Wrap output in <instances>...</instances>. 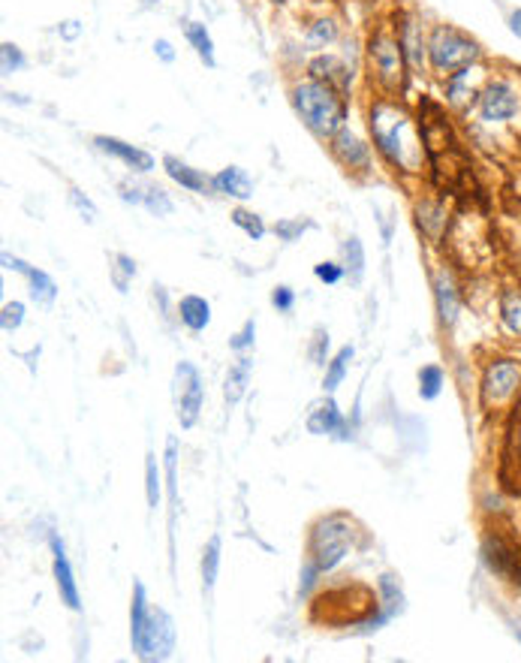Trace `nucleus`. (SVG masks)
Here are the masks:
<instances>
[{"label":"nucleus","mask_w":521,"mask_h":663,"mask_svg":"<svg viewBox=\"0 0 521 663\" xmlns=\"http://www.w3.org/2000/svg\"><path fill=\"white\" fill-rule=\"evenodd\" d=\"M293 103L304 118V124H308L311 130H317L320 136H335L337 130H344V121H346L344 99L329 85H322V82L313 79V82L295 85Z\"/></svg>","instance_id":"nucleus-1"},{"label":"nucleus","mask_w":521,"mask_h":663,"mask_svg":"<svg viewBox=\"0 0 521 663\" xmlns=\"http://www.w3.org/2000/svg\"><path fill=\"white\" fill-rule=\"evenodd\" d=\"M371 133H374L380 154L389 163L398 166V169H416V148L407 139L410 121L401 109H395L389 103L374 106V112H371Z\"/></svg>","instance_id":"nucleus-2"},{"label":"nucleus","mask_w":521,"mask_h":663,"mask_svg":"<svg viewBox=\"0 0 521 663\" xmlns=\"http://www.w3.org/2000/svg\"><path fill=\"white\" fill-rule=\"evenodd\" d=\"M428 57L440 76H455L476 61L479 46L455 28H437L431 43H428Z\"/></svg>","instance_id":"nucleus-3"},{"label":"nucleus","mask_w":521,"mask_h":663,"mask_svg":"<svg viewBox=\"0 0 521 663\" xmlns=\"http://www.w3.org/2000/svg\"><path fill=\"white\" fill-rule=\"evenodd\" d=\"M353 543V528L344 516H329L313 528L311 537V564L326 573V570L337 567L344 561V555L350 552Z\"/></svg>","instance_id":"nucleus-4"},{"label":"nucleus","mask_w":521,"mask_h":663,"mask_svg":"<svg viewBox=\"0 0 521 663\" xmlns=\"http://www.w3.org/2000/svg\"><path fill=\"white\" fill-rule=\"evenodd\" d=\"M172 401H175V417L184 428H193L200 419L202 401H205V386L200 371L190 362H178L175 380H172Z\"/></svg>","instance_id":"nucleus-5"},{"label":"nucleus","mask_w":521,"mask_h":663,"mask_svg":"<svg viewBox=\"0 0 521 663\" xmlns=\"http://www.w3.org/2000/svg\"><path fill=\"white\" fill-rule=\"evenodd\" d=\"M175 642H178V630H175L172 616L167 609H151L139 658L142 660H167V658H172V651H175Z\"/></svg>","instance_id":"nucleus-6"},{"label":"nucleus","mask_w":521,"mask_h":663,"mask_svg":"<svg viewBox=\"0 0 521 663\" xmlns=\"http://www.w3.org/2000/svg\"><path fill=\"white\" fill-rule=\"evenodd\" d=\"M521 383V368L516 362H494L491 368L485 371L483 380V398L485 404H500L516 392V386Z\"/></svg>","instance_id":"nucleus-7"},{"label":"nucleus","mask_w":521,"mask_h":663,"mask_svg":"<svg viewBox=\"0 0 521 663\" xmlns=\"http://www.w3.org/2000/svg\"><path fill=\"white\" fill-rule=\"evenodd\" d=\"M371 64L377 66V73H380V79L386 82V85H398V79H401V66H404V48H401V43H392L389 37H374L371 39Z\"/></svg>","instance_id":"nucleus-8"},{"label":"nucleus","mask_w":521,"mask_h":663,"mask_svg":"<svg viewBox=\"0 0 521 663\" xmlns=\"http://www.w3.org/2000/svg\"><path fill=\"white\" fill-rule=\"evenodd\" d=\"M48 543H52V552H55V582H57V591H61V600L67 603L70 609H81V600H79V585L76 579H73V567L67 561V552H64V540L57 534L48 537Z\"/></svg>","instance_id":"nucleus-9"},{"label":"nucleus","mask_w":521,"mask_h":663,"mask_svg":"<svg viewBox=\"0 0 521 663\" xmlns=\"http://www.w3.org/2000/svg\"><path fill=\"white\" fill-rule=\"evenodd\" d=\"M485 561L491 567V573L509 579V582H521V555L512 552L500 537H488L485 540Z\"/></svg>","instance_id":"nucleus-10"},{"label":"nucleus","mask_w":521,"mask_h":663,"mask_svg":"<svg viewBox=\"0 0 521 663\" xmlns=\"http://www.w3.org/2000/svg\"><path fill=\"white\" fill-rule=\"evenodd\" d=\"M308 431L311 435H335L341 437V441H346V422L341 417V410H337V404L332 401V398H326V401H320L317 408H313L308 413Z\"/></svg>","instance_id":"nucleus-11"},{"label":"nucleus","mask_w":521,"mask_h":663,"mask_svg":"<svg viewBox=\"0 0 521 663\" xmlns=\"http://www.w3.org/2000/svg\"><path fill=\"white\" fill-rule=\"evenodd\" d=\"M518 112V99L512 94L509 85L503 82H494L488 85V90L483 94V118L485 121H507Z\"/></svg>","instance_id":"nucleus-12"},{"label":"nucleus","mask_w":521,"mask_h":663,"mask_svg":"<svg viewBox=\"0 0 521 663\" xmlns=\"http://www.w3.org/2000/svg\"><path fill=\"white\" fill-rule=\"evenodd\" d=\"M311 76L322 82V85H329L332 90H337V94H344L353 82V73L346 70V64L341 57H332V55H322L317 61H311Z\"/></svg>","instance_id":"nucleus-13"},{"label":"nucleus","mask_w":521,"mask_h":663,"mask_svg":"<svg viewBox=\"0 0 521 663\" xmlns=\"http://www.w3.org/2000/svg\"><path fill=\"white\" fill-rule=\"evenodd\" d=\"M4 265H6V269L21 271V275L30 280V296H34V302H39V305H52V302H55L57 287H55V280L46 275V271L30 269L28 263L15 260V256H10V254H4Z\"/></svg>","instance_id":"nucleus-14"},{"label":"nucleus","mask_w":521,"mask_h":663,"mask_svg":"<svg viewBox=\"0 0 521 663\" xmlns=\"http://www.w3.org/2000/svg\"><path fill=\"white\" fill-rule=\"evenodd\" d=\"M94 145L100 148V151H106V154L121 157V160L127 163L130 169H136V172H151L154 169V157L151 154L139 151V148L121 142V139H115V136H97Z\"/></svg>","instance_id":"nucleus-15"},{"label":"nucleus","mask_w":521,"mask_h":663,"mask_svg":"<svg viewBox=\"0 0 521 663\" xmlns=\"http://www.w3.org/2000/svg\"><path fill=\"white\" fill-rule=\"evenodd\" d=\"M167 479H169V552L175 564V519H178V441H167Z\"/></svg>","instance_id":"nucleus-16"},{"label":"nucleus","mask_w":521,"mask_h":663,"mask_svg":"<svg viewBox=\"0 0 521 663\" xmlns=\"http://www.w3.org/2000/svg\"><path fill=\"white\" fill-rule=\"evenodd\" d=\"M380 594H383V607H380L377 618H371L365 630H377L380 624H386V621H392L395 616H401L404 612V594H401V585L395 582V576H380Z\"/></svg>","instance_id":"nucleus-17"},{"label":"nucleus","mask_w":521,"mask_h":663,"mask_svg":"<svg viewBox=\"0 0 521 663\" xmlns=\"http://www.w3.org/2000/svg\"><path fill=\"white\" fill-rule=\"evenodd\" d=\"M211 187L218 190V194H226V196H235V199L253 196V181L242 166H226L223 172H218V176L211 178Z\"/></svg>","instance_id":"nucleus-18"},{"label":"nucleus","mask_w":521,"mask_h":663,"mask_svg":"<svg viewBox=\"0 0 521 663\" xmlns=\"http://www.w3.org/2000/svg\"><path fill=\"white\" fill-rule=\"evenodd\" d=\"M148 616H151V607H148L145 585H142V582H136V585H133V607H130V642H133V651H136V654L142 651Z\"/></svg>","instance_id":"nucleus-19"},{"label":"nucleus","mask_w":521,"mask_h":663,"mask_svg":"<svg viewBox=\"0 0 521 663\" xmlns=\"http://www.w3.org/2000/svg\"><path fill=\"white\" fill-rule=\"evenodd\" d=\"M163 166H167L172 181H178L181 187L193 190V194H202L205 187H211V178H205L200 169H193V166L181 163L178 157H163Z\"/></svg>","instance_id":"nucleus-20"},{"label":"nucleus","mask_w":521,"mask_h":663,"mask_svg":"<svg viewBox=\"0 0 521 663\" xmlns=\"http://www.w3.org/2000/svg\"><path fill=\"white\" fill-rule=\"evenodd\" d=\"M178 314H181V320H184L187 329L202 332L205 326H209V320H211V305L205 302V298H200V296H184V298H181V305H178Z\"/></svg>","instance_id":"nucleus-21"},{"label":"nucleus","mask_w":521,"mask_h":663,"mask_svg":"<svg viewBox=\"0 0 521 663\" xmlns=\"http://www.w3.org/2000/svg\"><path fill=\"white\" fill-rule=\"evenodd\" d=\"M335 154L341 157V160L350 166H368V148L359 142V139L353 136V133H346V130H337L335 133Z\"/></svg>","instance_id":"nucleus-22"},{"label":"nucleus","mask_w":521,"mask_h":663,"mask_svg":"<svg viewBox=\"0 0 521 663\" xmlns=\"http://www.w3.org/2000/svg\"><path fill=\"white\" fill-rule=\"evenodd\" d=\"M341 256H344V271L350 275V284H362L365 278V247H362L359 236H350L341 245Z\"/></svg>","instance_id":"nucleus-23"},{"label":"nucleus","mask_w":521,"mask_h":663,"mask_svg":"<svg viewBox=\"0 0 521 663\" xmlns=\"http://www.w3.org/2000/svg\"><path fill=\"white\" fill-rule=\"evenodd\" d=\"M437 308H440V323L443 326H452L455 320H458V296H455V287L449 275H440L437 278Z\"/></svg>","instance_id":"nucleus-24"},{"label":"nucleus","mask_w":521,"mask_h":663,"mask_svg":"<svg viewBox=\"0 0 521 663\" xmlns=\"http://www.w3.org/2000/svg\"><path fill=\"white\" fill-rule=\"evenodd\" d=\"M251 371H253V362L251 359H238L233 368H229L226 375V386H223V395H226L229 404H235L238 398L244 395L247 383H251Z\"/></svg>","instance_id":"nucleus-25"},{"label":"nucleus","mask_w":521,"mask_h":663,"mask_svg":"<svg viewBox=\"0 0 521 663\" xmlns=\"http://www.w3.org/2000/svg\"><path fill=\"white\" fill-rule=\"evenodd\" d=\"M218 570H220V537L214 534L202 552V588H205V594H211L214 585H218Z\"/></svg>","instance_id":"nucleus-26"},{"label":"nucleus","mask_w":521,"mask_h":663,"mask_svg":"<svg viewBox=\"0 0 521 663\" xmlns=\"http://www.w3.org/2000/svg\"><path fill=\"white\" fill-rule=\"evenodd\" d=\"M353 356H355V350H353L350 344H346V347H341V350H337V356H335V359L329 362L326 380H322V386H326V392H335V389L341 386V380L346 377V368H350Z\"/></svg>","instance_id":"nucleus-27"},{"label":"nucleus","mask_w":521,"mask_h":663,"mask_svg":"<svg viewBox=\"0 0 521 663\" xmlns=\"http://www.w3.org/2000/svg\"><path fill=\"white\" fill-rule=\"evenodd\" d=\"M500 317L507 323V329L521 338V289H507L500 296Z\"/></svg>","instance_id":"nucleus-28"},{"label":"nucleus","mask_w":521,"mask_h":663,"mask_svg":"<svg viewBox=\"0 0 521 663\" xmlns=\"http://www.w3.org/2000/svg\"><path fill=\"white\" fill-rule=\"evenodd\" d=\"M187 39H190V46L196 48V55L205 61V66H214V43H211L209 30H205V24L190 22L187 24Z\"/></svg>","instance_id":"nucleus-29"},{"label":"nucleus","mask_w":521,"mask_h":663,"mask_svg":"<svg viewBox=\"0 0 521 663\" xmlns=\"http://www.w3.org/2000/svg\"><path fill=\"white\" fill-rule=\"evenodd\" d=\"M398 43H401V48H404V55L410 57V64H422V39H419V33H416V24H413L410 19H401V24H398Z\"/></svg>","instance_id":"nucleus-30"},{"label":"nucleus","mask_w":521,"mask_h":663,"mask_svg":"<svg viewBox=\"0 0 521 663\" xmlns=\"http://www.w3.org/2000/svg\"><path fill=\"white\" fill-rule=\"evenodd\" d=\"M145 495H148V510L160 507V470H157L154 452H148V461H145Z\"/></svg>","instance_id":"nucleus-31"},{"label":"nucleus","mask_w":521,"mask_h":663,"mask_svg":"<svg viewBox=\"0 0 521 663\" xmlns=\"http://www.w3.org/2000/svg\"><path fill=\"white\" fill-rule=\"evenodd\" d=\"M440 389H443V371L437 365H425L419 371V395L431 401V398L440 395Z\"/></svg>","instance_id":"nucleus-32"},{"label":"nucleus","mask_w":521,"mask_h":663,"mask_svg":"<svg viewBox=\"0 0 521 663\" xmlns=\"http://www.w3.org/2000/svg\"><path fill=\"white\" fill-rule=\"evenodd\" d=\"M337 37V28H335V22H329V19H322V22H313L311 24V30H308V46L311 48H322V46H329L332 39Z\"/></svg>","instance_id":"nucleus-33"},{"label":"nucleus","mask_w":521,"mask_h":663,"mask_svg":"<svg viewBox=\"0 0 521 663\" xmlns=\"http://www.w3.org/2000/svg\"><path fill=\"white\" fill-rule=\"evenodd\" d=\"M145 209L157 214V218H167V214H172V199L167 196V190L160 187H145Z\"/></svg>","instance_id":"nucleus-34"},{"label":"nucleus","mask_w":521,"mask_h":663,"mask_svg":"<svg viewBox=\"0 0 521 663\" xmlns=\"http://www.w3.org/2000/svg\"><path fill=\"white\" fill-rule=\"evenodd\" d=\"M233 223H235V227H242L251 238H262V236H266V227H262L260 214H253V211L235 209L233 211Z\"/></svg>","instance_id":"nucleus-35"},{"label":"nucleus","mask_w":521,"mask_h":663,"mask_svg":"<svg viewBox=\"0 0 521 663\" xmlns=\"http://www.w3.org/2000/svg\"><path fill=\"white\" fill-rule=\"evenodd\" d=\"M21 66H24L21 48L13 46V43H4V48H0V70H4V76H10V73H19Z\"/></svg>","instance_id":"nucleus-36"},{"label":"nucleus","mask_w":521,"mask_h":663,"mask_svg":"<svg viewBox=\"0 0 521 663\" xmlns=\"http://www.w3.org/2000/svg\"><path fill=\"white\" fill-rule=\"evenodd\" d=\"M326 353H329V332L326 329H317L311 338V347H308V356L313 365H326Z\"/></svg>","instance_id":"nucleus-37"},{"label":"nucleus","mask_w":521,"mask_h":663,"mask_svg":"<svg viewBox=\"0 0 521 663\" xmlns=\"http://www.w3.org/2000/svg\"><path fill=\"white\" fill-rule=\"evenodd\" d=\"M21 323H24V305L21 302L4 305V314H0V326H4V332H15Z\"/></svg>","instance_id":"nucleus-38"},{"label":"nucleus","mask_w":521,"mask_h":663,"mask_svg":"<svg viewBox=\"0 0 521 663\" xmlns=\"http://www.w3.org/2000/svg\"><path fill=\"white\" fill-rule=\"evenodd\" d=\"M308 227H311L308 220H280V223H275V232L284 238V242H295V238H299Z\"/></svg>","instance_id":"nucleus-39"},{"label":"nucleus","mask_w":521,"mask_h":663,"mask_svg":"<svg viewBox=\"0 0 521 663\" xmlns=\"http://www.w3.org/2000/svg\"><path fill=\"white\" fill-rule=\"evenodd\" d=\"M253 338H256V323H253V320H247V323H244V329L238 332L233 341H229V347H233L235 353H242V350H247V347L253 344Z\"/></svg>","instance_id":"nucleus-40"},{"label":"nucleus","mask_w":521,"mask_h":663,"mask_svg":"<svg viewBox=\"0 0 521 663\" xmlns=\"http://www.w3.org/2000/svg\"><path fill=\"white\" fill-rule=\"evenodd\" d=\"M313 275H317L320 280H326V284H337V280L344 278V269L335 263H320L317 269H313Z\"/></svg>","instance_id":"nucleus-41"},{"label":"nucleus","mask_w":521,"mask_h":663,"mask_svg":"<svg viewBox=\"0 0 521 663\" xmlns=\"http://www.w3.org/2000/svg\"><path fill=\"white\" fill-rule=\"evenodd\" d=\"M70 202L76 205V209H79L81 214H85V220H94V218H97L94 202H90V199H88L85 194H81V190H70Z\"/></svg>","instance_id":"nucleus-42"},{"label":"nucleus","mask_w":521,"mask_h":663,"mask_svg":"<svg viewBox=\"0 0 521 663\" xmlns=\"http://www.w3.org/2000/svg\"><path fill=\"white\" fill-rule=\"evenodd\" d=\"M295 302V293L289 287H278L275 293H271V305H275L278 311H289Z\"/></svg>","instance_id":"nucleus-43"},{"label":"nucleus","mask_w":521,"mask_h":663,"mask_svg":"<svg viewBox=\"0 0 521 663\" xmlns=\"http://www.w3.org/2000/svg\"><path fill=\"white\" fill-rule=\"evenodd\" d=\"M121 199L124 202H133V205H142L145 202V194H142V187H130V185H121Z\"/></svg>","instance_id":"nucleus-44"},{"label":"nucleus","mask_w":521,"mask_h":663,"mask_svg":"<svg viewBox=\"0 0 521 663\" xmlns=\"http://www.w3.org/2000/svg\"><path fill=\"white\" fill-rule=\"evenodd\" d=\"M57 33H61V37H64V39H76V37H79V33H81V24H79V22H73V19H70V22H64V24H61V28H57Z\"/></svg>","instance_id":"nucleus-45"},{"label":"nucleus","mask_w":521,"mask_h":663,"mask_svg":"<svg viewBox=\"0 0 521 663\" xmlns=\"http://www.w3.org/2000/svg\"><path fill=\"white\" fill-rule=\"evenodd\" d=\"M154 52L160 55V61H167V64L175 61V52H172V46L167 43V39H157V43H154Z\"/></svg>","instance_id":"nucleus-46"},{"label":"nucleus","mask_w":521,"mask_h":663,"mask_svg":"<svg viewBox=\"0 0 521 663\" xmlns=\"http://www.w3.org/2000/svg\"><path fill=\"white\" fill-rule=\"evenodd\" d=\"M509 30L516 33V37H521V10H516L509 15Z\"/></svg>","instance_id":"nucleus-47"},{"label":"nucleus","mask_w":521,"mask_h":663,"mask_svg":"<svg viewBox=\"0 0 521 663\" xmlns=\"http://www.w3.org/2000/svg\"><path fill=\"white\" fill-rule=\"evenodd\" d=\"M6 99H10V103H19V106H28V99H24L21 94H6Z\"/></svg>","instance_id":"nucleus-48"},{"label":"nucleus","mask_w":521,"mask_h":663,"mask_svg":"<svg viewBox=\"0 0 521 663\" xmlns=\"http://www.w3.org/2000/svg\"><path fill=\"white\" fill-rule=\"evenodd\" d=\"M516 636H518V642H521V633H516Z\"/></svg>","instance_id":"nucleus-49"}]
</instances>
